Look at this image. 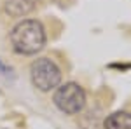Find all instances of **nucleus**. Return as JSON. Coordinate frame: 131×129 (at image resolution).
<instances>
[{
  "label": "nucleus",
  "instance_id": "f257e3e1",
  "mask_svg": "<svg viewBox=\"0 0 131 129\" xmlns=\"http://www.w3.org/2000/svg\"><path fill=\"white\" fill-rule=\"evenodd\" d=\"M12 49L23 56H33L46 45V30L40 21L23 19L10 31Z\"/></svg>",
  "mask_w": 131,
  "mask_h": 129
},
{
  "label": "nucleus",
  "instance_id": "f03ea898",
  "mask_svg": "<svg viewBox=\"0 0 131 129\" xmlns=\"http://www.w3.org/2000/svg\"><path fill=\"white\" fill-rule=\"evenodd\" d=\"M30 77L33 86L42 92H49L61 84V70L49 58H39L31 63Z\"/></svg>",
  "mask_w": 131,
  "mask_h": 129
},
{
  "label": "nucleus",
  "instance_id": "39448f33",
  "mask_svg": "<svg viewBox=\"0 0 131 129\" xmlns=\"http://www.w3.org/2000/svg\"><path fill=\"white\" fill-rule=\"evenodd\" d=\"M103 127L105 129H131V113L129 112H114L105 119Z\"/></svg>",
  "mask_w": 131,
  "mask_h": 129
},
{
  "label": "nucleus",
  "instance_id": "7ed1b4c3",
  "mask_svg": "<svg viewBox=\"0 0 131 129\" xmlns=\"http://www.w3.org/2000/svg\"><path fill=\"white\" fill-rule=\"evenodd\" d=\"M52 101L63 113L77 115L86 107V92L77 82H67V84L56 87Z\"/></svg>",
  "mask_w": 131,
  "mask_h": 129
},
{
  "label": "nucleus",
  "instance_id": "423d86ee",
  "mask_svg": "<svg viewBox=\"0 0 131 129\" xmlns=\"http://www.w3.org/2000/svg\"><path fill=\"white\" fill-rule=\"evenodd\" d=\"M9 72H10V68L7 66V65H4V63L0 61V73H4V75H7Z\"/></svg>",
  "mask_w": 131,
  "mask_h": 129
},
{
  "label": "nucleus",
  "instance_id": "20e7f679",
  "mask_svg": "<svg viewBox=\"0 0 131 129\" xmlns=\"http://www.w3.org/2000/svg\"><path fill=\"white\" fill-rule=\"evenodd\" d=\"M40 0H4V10L10 18H25L37 9Z\"/></svg>",
  "mask_w": 131,
  "mask_h": 129
}]
</instances>
